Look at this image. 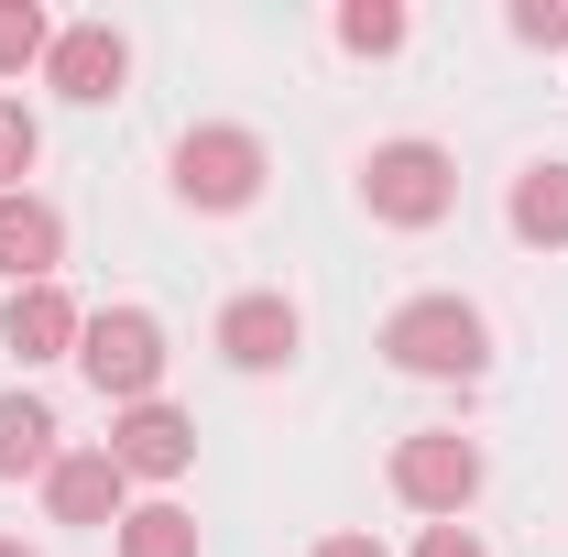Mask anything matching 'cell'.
Wrapping results in <instances>:
<instances>
[{
    "mask_svg": "<svg viewBox=\"0 0 568 557\" xmlns=\"http://www.w3.org/2000/svg\"><path fill=\"white\" fill-rule=\"evenodd\" d=\"M383 361L405 383H481L493 372V317L470 295H405L383 317Z\"/></svg>",
    "mask_w": 568,
    "mask_h": 557,
    "instance_id": "cell-1",
    "label": "cell"
},
{
    "mask_svg": "<svg viewBox=\"0 0 568 557\" xmlns=\"http://www.w3.org/2000/svg\"><path fill=\"white\" fill-rule=\"evenodd\" d=\"M361 209L383 219V230H437V219L459 209V164L437 142H372L361 153Z\"/></svg>",
    "mask_w": 568,
    "mask_h": 557,
    "instance_id": "cell-2",
    "label": "cell"
},
{
    "mask_svg": "<svg viewBox=\"0 0 568 557\" xmlns=\"http://www.w3.org/2000/svg\"><path fill=\"white\" fill-rule=\"evenodd\" d=\"M263 175H274V153H263V132H241V121H197V132L175 142V198L209 209V219L252 209Z\"/></svg>",
    "mask_w": 568,
    "mask_h": 557,
    "instance_id": "cell-3",
    "label": "cell"
},
{
    "mask_svg": "<svg viewBox=\"0 0 568 557\" xmlns=\"http://www.w3.org/2000/svg\"><path fill=\"white\" fill-rule=\"evenodd\" d=\"M164 317H142V306H99L88 328H77V372L110 394V405H153V383H164Z\"/></svg>",
    "mask_w": 568,
    "mask_h": 557,
    "instance_id": "cell-4",
    "label": "cell"
},
{
    "mask_svg": "<svg viewBox=\"0 0 568 557\" xmlns=\"http://www.w3.org/2000/svg\"><path fill=\"white\" fill-rule=\"evenodd\" d=\"M394 503L426 514V525H459V514L481 503V448H470L459 426H416V437L394 448Z\"/></svg>",
    "mask_w": 568,
    "mask_h": 557,
    "instance_id": "cell-5",
    "label": "cell"
},
{
    "mask_svg": "<svg viewBox=\"0 0 568 557\" xmlns=\"http://www.w3.org/2000/svg\"><path fill=\"white\" fill-rule=\"evenodd\" d=\"M110 459H121V482H186L197 426L175 416L164 394H153V405H121V416H110Z\"/></svg>",
    "mask_w": 568,
    "mask_h": 557,
    "instance_id": "cell-6",
    "label": "cell"
},
{
    "mask_svg": "<svg viewBox=\"0 0 568 557\" xmlns=\"http://www.w3.org/2000/svg\"><path fill=\"white\" fill-rule=\"evenodd\" d=\"M295 350H306V317H295L284 295H230V306H219V361H230V372H284Z\"/></svg>",
    "mask_w": 568,
    "mask_h": 557,
    "instance_id": "cell-7",
    "label": "cell"
},
{
    "mask_svg": "<svg viewBox=\"0 0 568 557\" xmlns=\"http://www.w3.org/2000/svg\"><path fill=\"white\" fill-rule=\"evenodd\" d=\"M77 295L67 284H11V306H0V350L33 372V361H77Z\"/></svg>",
    "mask_w": 568,
    "mask_h": 557,
    "instance_id": "cell-8",
    "label": "cell"
},
{
    "mask_svg": "<svg viewBox=\"0 0 568 557\" xmlns=\"http://www.w3.org/2000/svg\"><path fill=\"white\" fill-rule=\"evenodd\" d=\"M44 77H55V99L99 110V99H121V77H132V44H121L110 22H67V33H55V55H44Z\"/></svg>",
    "mask_w": 568,
    "mask_h": 557,
    "instance_id": "cell-9",
    "label": "cell"
},
{
    "mask_svg": "<svg viewBox=\"0 0 568 557\" xmlns=\"http://www.w3.org/2000/svg\"><path fill=\"white\" fill-rule=\"evenodd\" d=\"M44 514H55V525H121V514H132L121 459H110V448H67V459L44 470Z\"/></svg>",
    "mask_w": 568,
    "mask_h": 557,
    "instance_id": "cell-10",
    "label": "cell"
},
{
    "mask_svg": "<svg viewBox=\"0 0 568 557\" xmlns=\"http://www.w3.org/2000/svg\"><path fill=\"white\" fill-rule=\"evenodd\" d=\"M55 263H67V219H55V198H0V274L11 284H55Z\"/></svg>",
    "mask_w": 568,
    "mask_h": 557,
    "instance_id": "cell-11",
    "label": "cell"
},
{
    "mask_svg": "<svg viewBox=\"0 0 568 557\" xmlns=\"http://www.w3.org/2000/svg\"><path fill=\"white\" fill-rule=\"evenodd\" d=\"M503 219H514V241L568 252V164H525V175H514V198H503Z\"/></svg>",
    "mask_w": 568,
    "mask_h": 557,
    "instance_id": "cell-12",
    "label": "cell"
},
{
    "mask_svg": "<svg viewBox=\"0 0 568 557\" xmlns=\"http://www.w3.org/2000/svg\"><path fill=\"white\" fill-rule=\"evenodd\" d=\"M55 459H67V448H55V405H44V394H0V482H22V470L44 482Z\"/></svg>",
    "mask_w": 568,
    "mask_h": 557,
    "instance_id": "cell-13",
    "label": "cell"
},
{
    "mask_svg": "<svg viewBox=\"0 0 568 557\" xmlns=\"http://www.w3.org/2000/svg\"><path fill=\"white\" fill-rule=\"evenodd\" d=\"M121 557H197V514L186 503H132L121 514Z\"/></svg>",
    "mask_w": 568,
    "mask_h": 557,
    "instance_id": "cell-14",
    "label": "cell"
},
{
    "mask_svg": "<svg viewBox=\"0 0 568 557\" xmlns=\"http://www.w3.org/2000/svg\"><path fill=\"white\" fill-rule=\"evenodd\" d=\"M44 55H55V22H44L33 0H0V77L44 67Z\"/></svg>",
    "mask_w": 568,
    "mask_h": 557,
    "instance_id": "cell-15",
    "label": "cell"
},
{
    "mask_svg": "<svg viewBox=\"0 0 568 557\" xmlns=\"http://www.w3.org/2000/svg\"><path fill=\"white\" fill-rule=\"evenodd\" d=\"M33 153H44V121H33L22 99H0V198H22V175H33Z\"/></svg>",
    "mask_w": 568,
    "mask_h": 557,
    "instance_id": "cell-16",
    "label": "cell"
},
{
    "mask_svg": "<svg viewBox=\"0 0 568 557\" xmlns=\"http://www.w3.org/2000/svg\"><path fill=\"white\" fill-rule=\"evenodd\" d=\"M339 44H351V55H394V44H405V11H394V0H351V11H339Z\"/></svg>",
    "mask_w": 568,
    "mask_h": 557,
    "instance_id": "cell-17",
    "label": "cell"
},
{
    "mask_svg": "<svg viewBox=\"0 0 568 557\" xmlns=\"http://www.w3.org/2000/svg\"><path fill=\"white\" fill-rule=\"evenodd\" d=\"M503 22H514V44H536V55H547V44H568V0H514Z\"/></svg>",
    "mask_w": 568,
    "mask_h": 557,
    "instance_id": "cell-18",
    "label": "cell"
},
{
    "mask_svg": "<svg viewBox=\"0 0 568 557\" xmlns=\"http://www.w3.org/2000/svg\"><path fill=\"white\" fill-rule=\"evenodd\" d=\"M416 557H493V547H481L470 525H426V536H416Z\"/></svg>",
    "mask_w": 568,
    "mask_h": 557,
    "instance_id": "cell-19",
    "label": "cell"
},
{
    "mask_svg": "<svg viewBox=\"0 0 568 557\" xmlns=\"http://www.w3.org/2000/svg\"><path fill=\"white\" fill-rule=\"evenodd\" d=\"M306 557H394V547H383V536H317Z\"/></svg>",
    "mask_w": 568,
    "mask_h": 557,
    "instance_id": "cell-20",
    "label": "cell"
},
{
    "mask_svg": "<svg viewBox=\"0 0 568 557\" xmlns=\"http://www.w3.org/2000/svg\"><path fill=\"white\" fill-rule=\"evenodd\" d=\"M0 557H33V547H22V536H0Z\"/></svg>",
    "mask_w": 568,
    "mask_h": 557,
    "instance_id": "cell-21",
    "label": "cell"
}]
</instances>
